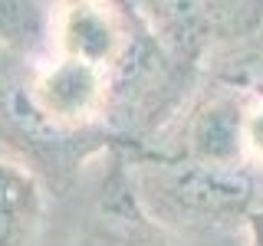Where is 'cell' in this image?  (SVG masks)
Masks as SVG:
<instances>
[{
	"label": "cell",
	"instance_id": "1",
	"mask_svg": "<svg viewBox=\"0 0 263 246\" xmlns=\"http://www.w3.org/2000/svg\"><path fill=\"white\" fill-rule=\"evenodd\" d=\"M138 207H152V220L161 227H247L257 207H263V177L243 164H211L178 154H152L132 164Z\"/></svg>",
	"mask_w": 263,
	"mask_h": 246
},
{
	"label": "cell",
	"instance_id": "2",
	"mask_svg": "<svg viewBox=\"0 0 263 246\" xmlns=\"http://www.w3.org/2000/svg\"><path fill=\"white\" fill-rule=\"evenodd\" d=\"M145 33L175 66L204 69L263 30V0H128Z\"/></svg>",
	"mask_w": 263,
	"mask_h": 246
},
{
	"label": "cell",
	"instance_id": "3",
	"mask_svg": "<svg viewBox=\"0 0 263 246\" xmlns=\"http://www.w3.org/2000/svg\"><path fill=\"white\" fill-rule=\"evenodd\" d=\"M148 33L128 0H56L49 4L46 53L109 69L115 79L138 56Z\"/></svg>",
	"mask_w": 263,
	"mask_h": 246
},
{
	"label": "cell",
	"instance_id": "4",
	"mask_svg": "<svg viewBox=\"0 0 263 246\" xmlns=\"http://www.w3.org/2000/svg\"><path fill=\"white\" fill-rule=\"evenodd\" d=\"M115 86L109 69L46 53L27 82V109L49 128L86 131L109 118Z\"/></svg>",
	"mask_w": 263,
	"mask_h": 246
},
{
	"label": "cell",
	"instance_id": "5",
	"mask_svg": "<svg viewBox=\"0 0 263 246\" xmlns=\"http://www.w3.org/2000/svg\"><path fill=\"white\" fill-rule=\"evenodd\" d=\"M46 213L43 184L23 158L0 148V246H33Z\"/></svg>",
	"mask_w": 263,
	"mask_h": 246
},
{
	"label": "cell",
	"instance_id": "6",
	"mask_svg": "<svg viewBox=\"0 0 263 246\" xmlns=\"http://www.w3.org/2000/svg\"><path fill=\"white\" fill-rule=\"evenodd\" d=\"M49 4L46 0H0V49L13 56H46Z\"/></svg>",
	"mask_w": 263,
	"mask_h": 246
},
{
	"label": "cell",
	"instance_id": "7",
	"mask_svg": "<svg viewBox=\"0 0 263 246\" xmlns=\"http://www.w3.org/2000/svg\"><path fill=\"white\" fill-rule=\"evenodd\" d=\"M92 246H181L171 236L168 227H161L158 220L145 217V213L125 210H109L105 220L89 233Z\"/></svg>",
	"mask_w": 263,
	"mask_h": 246
},
{
	"label": "cell",
	"instance_id": "8",
	"mask_svg": "<svg viewBox=\"0 0 263 246\" xmlns=\"http://www.w3.org/2000/svg\"><path fill=\"white\" fill-rule=\"evenodd\" d=\"M243 246H263V207H257L247 217L243 227Z\"/></svg>",
	"mask_w": 263,
	"mask_h": 246
},
{
	"label": "cell",
	"instance_id": "9",
	"mask_svg": "<svg viewBox=\"0 0 263 246\" xmlns=\"http://www.w3.org/2000/svg\"><path fill=\"white\" fill-rule=\"evenodd\" d=\"M79 246H92V243H89V236H82V243Z\"/></svg>",
	"mask_w": 263,
	"mask_h": 246
},
{
	"label": "cell",
	"instance_id": "10",
	"mask_svg": "<svg viewBox=\"0 0 263 246\" xmlns=\"http://www.w3.org/2000/svg\"><path fill=\"white\" fill-rule=\"evenodd\" d=\"M46 4H56V0H46Z\"/></svg>",
	"mask_w": 263,
	"mask_h": 246
}]
</instances>
